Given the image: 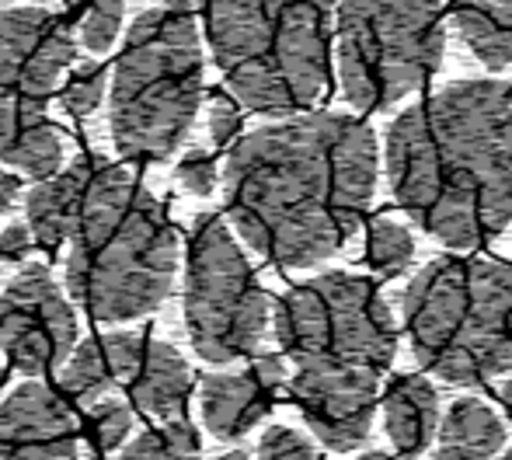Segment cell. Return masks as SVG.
<instances>
[{"instance_id": "obj_17", "label": "cell", "mask_w": 512, "mask_h": 460, "mask_svg": "<svg viewBox=\"0 0 512 460\" xmlns=\"http://www.w3.org/2000/svg\"><path fill=\"white\" fill-rule=\"evenodd\" d=\"M380 412H384L387 440L405 460H415L429 450V443L439 433V419H443L436 387L415 373L391 380L384 401H380Z\"/></svg>"}, {"instance_id": "obj_7", "label": "cell", "mask_w": 512, "mask_h": 460, "mask_svg": "<svg viewBox=\"0 0 512 460\" xmlns=\"http://www.w3.org/2000/svg\"><path fill=\"white\" fill-rule=\"evenodd\" d=\"M446 28L439 0H335L342 95L359 112H384L439 70Z\"/></svg>"}, {"instance_id": "obj_35", "label": "cell", "mask_w": 512, "mask_h": 460, "mask_svg": "<svg viewBox=\"0 0 512 460\" xmlns=\"http://www.w3.org/2000/svg\"><path fill=\"white\" fill-rule=\"evenodd\" d=\"M502 460H512V450H509V454H506V457H502Z\"/></svg>"}, {"instance_id": "obj_20", "label": "cell", "mask_w": 512, "mask_h": 460, "mask_svg": "<svg viewBox=\"0 0 512 460\" xmlns=\"http://www.w3.org/2000/svg\"><path fill=\"white\" fill-rule=\"evenodd\" d=\"M506 447V426L481 398H457L439 419V460H492Z\"/></svg>"}, {"instance_id": "obj_12", "label": "cell", "mask_w": 512, "mask_h": 460, "mask_svg": "<svg viewBox=\"0 0 512 460\" xmlns=\"http://www.w3.org/2000/svg\"><path fill=\"white\" fill-rule=\"evenodd\" d=\"M384 373L373 370H310L297 366L290 394L310 433L335 454L363 447L377 415V394Z\"/></svg>"}, {"instance_id": "obj_34", "label": "cell", "mask_w": 512, "mask_h": 460, "mask_svg": "<svg viewBox=\"0 0 512 460\" xmlns=\"http://www.w3.org/2000/svg\"><path fill=\"white\" fill-rule=\"evenodd\" d=\"M67 7H81V4H88V0H63Z\"/></svg>"}, {"instance_id": "obj_22", "label": "cell", "mask_w": 512, "mask_h": 460, "mask_svg": "<svg viewBox=\"0 0 512 460\" xmlns=\"http://www.w3.org/2000/svg\"><path fill=\"white\" fill-rule=\"evenodd\" d=\"M199 457V433L192 422L168 419L161 429H150L140 440H133L119 454V460H196Z\"/></svg>"}, {"instance_id": "obj_30", "label": "cell", "mask_w": 512, "mask_h": 460, "mask_svg": "<svg viewBox=\"0 0 512 460\" xmlns=\"http://www.w3.org/2000/svg\"><path fill=\"white\" fill-rule=\"evenodd\" d=\"M18 192H21V182L7 171H0V217L18 203Z\"/></svg>"}, {"instance_id": "obj_23", "label": "cell", "mask_w": 512, "mask_h": 460, "mask_svg": "<svg viewBox=\"0 0 512 460\" xmlns=\"http://www.w3.org/2000/svg\"><path fill=\"white\" fill-rule=\"evenodd\" d=\"M122 14H126V0H91L88 14L81 21L84 49H91V53L112 49L115 35L122 28Z\"/></svg>"}, {"instance_id": "obj_32", "label": "cell", "mask_w": 512, "mask_h": 460, "mask_svg": "<svg viewBox=\"0 0 512 460\" xmlns=\"http://www.w3.org/2000/svg\"><path fill=\"white\" fill-rule=\"evenodd\" d=\"M356 460H394L391 454H384V450H366L363 457H356Z\"/></svg>"}, {"instance_id": "obj_28", "label": "cell", "mask_w": 512, "mask_h": 460, "mask_svg": "<svg viewBox=\"0 0 512 460\" xmlns=\"http://www.w3.org/2000/svg\"><path fill=\"white\" fill-rule=\"evenodd\" d=\"M241 129V109L227 91H213L209 95V136L216 147H227Z\"/></svg>"}, {"instance_id": "obj_29", "label": "cell", "mask_w": 512, "mask_h": 460, "mask_svg": "<svg viewBox=\"0 0 512 460\" xmlns=\"http://www.w3.org/2000/svg\"><path fill=\"white\" fill-rule=\"evenodd\" d=\"M35 237H32V227H7L4 234H0V262H25V255L32 251Z\"/></svg>"}, {"instance_id": "obj_21", "label": "cell", "mask_w": 512, "mask_h": 460, "mask_svg": "<svg viewBox=\"0 0 512 460\" xmlns=\"http://www.w3.org/2000/svg\"><path fill=\"white\" fill-rule=\"evenodd\" d=\"M363 262L370 265V272L384 279L401 276L415 262V234L408 230V224L394 217H373L370 227H366Z\"/></svg>"}, {"instance_id": "obj_31", "label": "cell", "mask_w": 512, "mask_h": 460, "mask_svg": "<svg viewBox=\"0 0 512 460\" xmlns=\"http://www.w3.org/2000/svg\"><path fill=\"white\" fill-rule=\"evenodd\" d=\"M499 401L506 405V412H509V419H512V377L506 380V384H499Z\"/></svg>"}, {"instance_id": "obj_33", "label": "cell", "mask_w": 512, "mask_h": 460, "mask_svg": "<svg viewBox=\"0 0 512 460\" xmlns=\"http://www.w3.org/2000/svg\"><path fill=\"white\" fill-rule=\"evenodd\" d=\"M213 460H248V454H244V450H230V454H223V457H213Z\"/></svg>"}, {"instance_id": "obj_27", "label": "cell", "mask_w": 512, "mask_h": 460, "mask_svg": "<svg viewBox=\"0 0 512 460\" xmlns=\"http://www.w3.org/2000/svg\"><path fill=\"white\" fill-rule=\"evenodd\" d=\"M178 182L192 196H209L216 189V161L206 150H189V154L178 161Z\"/></svg>"}, {"instance_id": "obj_5", "label": "cell", "mask_w": 512, "mask_h": 460, "mask_svg": "<svg viewBox=\"0 0 512 460\" xmlns=\"http://www.w3.org/2000/svg\"><path fill=\"white\" fill-rule=\"evenodd\" d=\"M401 318L415 359L453 387L512 373V265L432 258L408 283Z\"/></svg>"}, {"instance_id": "obj_15", "label": "cell", "mask_w": 512, "mask_h": 460, "mask_svg": "<svg viewBox=\"0 0 512 460\" xmlns=\"http://www.w3.org/2000/svg\"><path fill=\"white\" fill-rule=\"evenodd\" d=\"M147 352V339L140 332H112L105 339L81 342L63 363L60 387L77 405L91 408L112 387H129Z\"/></svg>"}, {"instance_id": "obj_6", "label": "cell", "mask_w": 512, "mask_h": 460, "mask_svg": "<svg viewBox=\"0 0 512 460\" xmlns=\"http://www.w3.org/2000/svg\"><path fill=\"white\" fill-rule=\"evenodd\" d=\"M203 105V35L192 0H164L133 21L112 74V140L126 161H164Z\"/></svg>"}, {"instance_id": "obj_24", "label": "cell", "mask_w": 512, "mask_h": 460, "mask_svg": "<svg viewBox=\"0 0 512 460\" xmlns=\"http://www.w3.org/2000/svg\"><path fill=\"white\" fill-rule=\"evenodd\" d=\"M102 95H105V70L98 63H81L74 81L63 91V105H67L70 115L84 119V115H91L102 105Z\"/></svg>"}, {"instance_id": "obj_18", "label": "cell", "mask_w": 512, "mask_h": 460, "mask_svg": "<svg viewBox=\"0 0 512 460\" xmlns=\"http://www.w3.org/2000/svg\"><path fill=\"white\" fill-rule=\"evenodd\" d=\"M192 380H196V373H192L189 359L175 345L147 339L140 370L129 380V394H133V405L143 415H154V419L168 422L178 419L182 408L189 405Z\"/></svg>"}, {"instance_id": "obj_4", "label": "cell", "mask_w": 512, "mask_h": 460, "mask_svg": "<svg viewBox=\"0 0 512 460\" xmlns=\"http://www.w3.org/2000/svg\"><path fill=\"white\" fill-rule=\"evenodd\" d=\"M203 32L237 102L297 115L331 81L335 0H196Z\"/></svg>"}, {"instance_id": "obj_25", "label": "cell", "mask_w": 512, "mask_h": 460, "mask_svg": "<svg viewBox=\"0 0 512 460\" xmlns=\"http://www.w3.org/2000/svg\"><path fill=\"white\" fill-rule=\"evenodd\" d=\"M258 460H324L317 447L304 433L290 426H272L265 429L262 443H258Z\"/></svg>"}, {"instance_id": "obj_13", "label": "cell", "mask_w": 512, "mask_h": 460, "mask_svg": "<svg viewBox=\"0 0 512 460\" xmlns=\"http://www.w3.org/2000/svg\"><path fill=\"white\" fill-rule=\"evenodd\" d=\"M4 460H81V426L70 405L46 384H21L0 405Z\"/></svg>"}, {"instance_id": "obj_26", "label": "cell", "mask_w": 512, "mask_h": 460, "mask_svg": "<svg viewBox=\"0 0 512 460\" xmlns=\"http://www.w3.org/2000/svg\"><path fill=\"white\" fill-rule=\"evenodd\" d=\"M91 419H95V436L102 450H115L129 433V408L122 401H102L91 405Z\"/></svg>"}, {"instance_id": "obj_16", "label": "cell", "mask_w": 512, "mask_h": 460, "mask_svg": "<svg viewBox=\"0 0 512 460\" xmlns=\"http://www.w3.org/2000/svg\"><path fill=\"white\" fill-rule=\"evenodd\" d=\"M98 161H77L74 168L56 171L53 178H42L32 192H28V227H32L35 248H42L49 258L60 255L63 244L74 237L77 217L84 210V196L95 178Z\"/></svg>"}, {"instance_id": "obj_10", "label": "cell", "mask_w": 512, "mask_h": 460, "mask_svg": "<svg viewBox=\"0 0 512 460\" xmlns=\"http://www.w3.org/2000/svg\"><path fill=\"white\" fill-rule=\"evenodd\" d=\"M272 304L255 279L227 220L203 213L189 237L185 272V328L206 363H237L255 356L269 332Z\"/></svg>"}, {"instance_id": "obj_1", "label": "cell", "mask_w": 512, "mask_h": 460, "mask_svg": "<svg viewBox=\"0 0 512 460\" xmlns=\"http://www.w3.org/2000/svg\"><path fill=\"white\" fill-rule=\"evenodd\" d=\"M377 178V133L363 119L297 112L230 147L223 203L234 230L262 258L314 269L363 227Z\"/></svg>"}, {"instance_id": "obj_9", "label": "cell", "mask_w": 512, "mask_h": 460, "mask_svg": "<svg viewBox=\"0 0 512 460\" xmlns=\"http://www.w3.org/2000/svg\"><path fill=\"white\" fill-rule=\"evenodd\" d=\"M272 332L293 366L387 373L398 352V328L370 279L324 272L293 286L272 311Z\"/></svg>"}, {"instance_id": "obj_3", "label": "cell", "mask_w": 512, "mask_h": 460, "mask_svg": "<svg viewBox=\"0 0 512 460\" xmlns=\"http://www.w3.org/2000/svg\"><path fill=\"white\" fill-rule=\"evenodd\" d=\"M178 234L164 206L115 164H98L67 255V290L95 321H133L168 300Z\"/></svg>"}, {"instance_id": "obj_11", "label": "cell", "mask_w": 512, "mask_h": 460, "mask_svg": "<svg viewBox=\"0 0 512 460\" xmlns=\"http://www.w3.org/2000/svg\"><path fill=\"white\" fill-rule=\"evenodd\" d=\"M77 314L42 262H32L0 297V349L25 377H46L70 359Z\"/></svg>"}, {"instance_id": "obj_2", "label": "cell", "mask_w": 512, "mask_h": 460, "mask_svg": "<svg viewBox=\"0 0 512 460\" xmlns=\"http://www.w3.org/2000/svg\"><path fill=\"white\" fill-rule=\"evenodd\" d=\"M394 203L436 241L474 248L512 224V84L453 81L384 133Z\"/></svg>"}, {"instance_id": "obj_19", "label": "cell", "mask_w": 512, "mask_h": 460, "mask_svg": "<svg viewBox=\"0 0 512 460\" xmlns=\"http://www.w3.org/2000/svg\"><path fill=\"white\" fill-rule=\"evenodd\" d=\"M467 53L492 74L512 67V0H446Z\"/></svg>"}, {"instance_id": "obj_14", "label": "cell", "mask_w": 512, "mask_h": 460, "mask_svg": "<svg viewBox=\"0 0 512 460\" xmlns=\"http://www.w3.org/2000/svg\"><path fill=\"white\" fill-rule=\"evenodd\" d=\"M283 384V356H258L237 373H206L199 380V408H203L206 429L216 440H241L269 415Z\"/></svg>"}, {"instance_id": "obj_8", "label": "cell", "mask_w": 512, "mask_h": 460, "mask_svg": "<svg viewBox=\"0 0 512 460\" xmlns=\"http://www.w3.org/2000/svg\"><path fill=\"white\" fill-rule=\"evenodd\" d=\"M74 53V35L60 14L46 7L0 11V161L39 182L53 178L63 164L49 98Z\"/></svg>"}]
</instances>
